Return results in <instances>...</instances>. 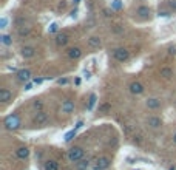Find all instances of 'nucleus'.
Returning a JSON list of instances; mask_svg holds the SVG:
<instances>
[{
  "instance_id": "nucleus-14",
  "label": "nucleus",
  "mask_w": 176,
  "mask_h": 170,
  "mask_svg": "<svg viewBox=\"0 0 176 170\" xmlns=\"http://www.w3.org/2000/svg\"><path fill=\"white\" fill-rule=\"evenodd\" d=\"M147 124H148L151 128H159L162 122H161V119H159V118H156V116H150V118H148V121H147Z\"/></svg>"
},
{
  "instance_id": "nucleus-7",
  "label": "nucleus",
  "mask_w": 176,
  "mask_h": 170,
  "mask_svg": "<svg viewBox=\"0 0 176 170\" xmlns=\"http://www.w3.org/2000/svg\"><path fill=\"white\" fill-rule=\"evenodd\" d=\"M17 79H19L20 82H28V81L31 79V71H30V70H20V71L17 73Z\"/></svg>"
},
{
  "instance_id": "nucleus-26",
  "label": "nucleus",
  "mask_w": 176,
  "mask_h": 170,
  "mask_svg": "<svg viewBox=\"0 0 176 170\" xmlns=\"http://www.w3.org/2000/svg\"><path fill=\"white\" fill-rule=\"evenodd\" d=\"M6 23H8V19H6V17L0 19V28H6Z\"/></svg>"
},
{
  "instance_id": "nucleus-10",
  "label": "nucleus",
  "mask_w": 176,
  "mask_h": 170,
  "mask_svg": "<svg viewBox=\"0 0 176 170\" xmlns=\"http://www.w3.org/2000/svg\"><path fill=\"white\" fill-rule=\"evenodd\" d=\"M20 53H22V56L25 59H30V57H33L36 54V50H34V47H23Z\"/></svg>"
},
{
  "instance_id": "nucleus-8",
  "label": "nucleus",
  "mask_w": 176,
  "mask_h": 170,
  "mask_svg": "<svg viewBox=\"0 0 176 170\" xmlns=\"http://www.w3.org/2000/svg\"><path fill=\"white\" fill-rule=\"evenodd\" d=\"M16 156H17L19 159H26V158L30 156V148H28V147H19V148L16 150Z\"/></svg>"
},
{
  "instance_id": "nucleus-18",
  "label": "nucleus",
  "mask_w": 176,
  "mask_h": 170,
  "mask_svg": "<svg viewBox=\"0 0 176 170\" xmlns=\"http://www.w3.org/2000/svg\"><path fill=\"white\" fill-rule=\"evenodd\" d=\"M96 101H98V96H96L94 93H91V94H90V97H88V105H86V110H88V111H91V110L94 108Z\"/></svg>"
},
{
  "instance_id": "nucleus-31",
  "label": "nucleus",
  "mask_w": 176,
  "mask_h": 170,
  "mask_svg": "<svg viewBox=\"0 0 176 170\" xmlns=\"http://www.w3.org/2000/svg\"><path fill=\"white\" fill-rule=\"evenodd\" d=\"M33 85H34V82H28V84L25 85V90H31V88H33Z\"/></svg>"
},
{
  "instance_id": "nucleus-25",
  "label": "nucleus",
  "mask_w": 176,
  "mask_h": 170,
  "mask_svg": "<svg viewBox=\"0 0 176 170\" xmlns=\"http://www.w3.org/2000/svg\"><path fill=\"white\" fill-rule=\"evenodd\" d=\"M57 28H59V25H57V23H51V25H50V28H48V31H50V33H56V31H57Z\"/></svg>"
},
{
  "instance_id": "nucleus-21",
  "label": "nucleus",
  "mask_w": 176,
  "mask_h": 170,
  "mask_svg": "<svg viewBox=\"0 0 176 170\" xmlns=\"http://www.w3.org/2000/svg\"><path fill=\"white\" fill-rule=\"evenodd\" d=\"M171 74H173L171 68H168V67H164V68H161V76H162V77H165V79H170V77H171Z\"/></svg>"
},
{
  "instance_id": "nucleus-9",
  "label": "nucleus",
  "mask_w": 176,
  "mask_h": 170,
  "mask_svg": "<svg viewBox=\"0 0 176 170\" xmlns=\"http://www.w3.org/2000/svg\"><path fill=\"white\" fill-rule=\"evenodd\" d=\"M101 45H102V40L98 36H91L90 39H88V47L90 48H99Z\"/></svg>"
},
{
  "instance_id": "nucleus-20",
  "label": "nucleus",
  "mask_w": 176,
  "mask_h": 170,
  "mask_svg": "<svg viewBox=\"0 0 176 170\" xmlns=\"http://www.w3.org/2000/svg\"><path fill=\"white\" fill-rule=\"evenodd\" d=\"M0 42H2L3 45H6V47H10V45H13V37H11L10 34H2V37H0Z\"/></svg>"
},
{
  "instance_id": "nucleus-12",
  "label": "nucleus",
  "mask_w": 176,
  "mask_h": 170,
  "mask_svg": "<svg viewBox=\"0 0 176 170\" xmlns=\"http://www.w3.org/2000/svg\"><path fill=\"white\" fill-rule=\"evenodd\" d=\"M11 97H13V93L10 90H6V88L0 90V101H2V102H8Z\"/></svg>"
},
{
  "instance_id": "nucleus-3",
  "label": "nucleus",
  "mask_w": 176,
  "mask_h": 170,
  "mask_svg": "<svg viewBox=\"0 0 176 170\" xmlns=\"http://www.w3.org/2000/svg\"><path fill=\"white\" fill-rule=\"evenodd\" d=\"M114 59L119 60V62H127L130 59V51L127 48H116L114 53H113Z\"/></svg>"
},
{
  "instance_id": "nucleus-36",
  "label": "nucleus",
  "mask_w": 176,
  "mask_h": 170,
  "mask_svg": "<svg viewBox=\"0 0 176 170\" xmlns=\"http://www.w3.org/2000/svg\"><path fill=\"white\" fill-rule=\"evenodd\" d=\"M74 2H76V3H77V2H79V0H74Z\"/></svg>"
},
{
  "instance_id": "nucleus-32",
  "label": "nucleus",
  "mask_w": 176,
  "mask_h": 170,
  "mask_svg": "<svg viewBox=\"0 0 176 170\" xmlns=\"http://www.w3.org/2000/svg\"><path fill=\"white\" fill-rule=\"evenodd\" d=\"M33 82H34V84L37 85V84H42V82H43V79H42V77H39V79H34Z\"/></svg>"
},
{
  "instance_id": "nucleus-34",
  "label": "nucleus",
  "mask_w": 176,
  "mask_h": 170,
  "mask_svg": "<svg viewBox=\"0 0 176 170\" xmlns=\"http://www.w3.org/2000/svg\"><path fill=\"white\" fill-rule=\"evenodd\" d=\"M159 16H162V17H167V16H168V13H159Z\"/></svg>"
},
{
  "instance_id": "nucleus-1",
  "label": "nucleus",
  "mask_w": 176,
  "mask_h": 170,
  "mask_svg": "<svg viewBox=\"0 0 176 170\" xmlns=\"http://www.w3.org/2000/svg\"><path fill=\"white\" fill-rule=\"evenodd\" d=\"M3 125H5V128H6V130H17L22 124H20V119H19V116H17V114H10V116H6V118H5Z\"/></svg>"
},
{
  "instance_id": "nucleus-30",
  "label": "nucleus",
  "mask_w": 176,
  "mask_h": 170,
  "mask_svg": "<svg viewBox=\"0 0 176 170\" xmlns=\"http://www.w3.org/2000/svg\"><path fill=\"white\" fill-rule=\"evenodd\" d=\"M83 77H85V79H90V77H91V73H90V71H83Z\"/></svg>"
},
{
  "instance_id": "nucleus-29",
  "label": "nucleus",
  "mask_w": 176,
  "mask_h": 170,
  "mask_svg": "<svg viewBox=\"0 0 176 170\" xmlns=\"http://www.w3.org/2000/svg\"><path fill=\"white\" fill-rule=\"evenodd\" d=\"M34 108L40 111V110H42V102H40V101H36V102H34Z\"/></svg>"
},
{
  "instance_id": "nucleus-35",
  "label": "nucleus",
  "mask_w": 176,
  "mask_h": 170,
  "mask_svg": "<svg viewBox=\"0 0 176 170\" xmlns=\"http://www.w3.org/2000/svg\"><path fill=\"white\" fill-rule=\"evenodd\" d=\"M173 141H174V142H176V133H174V136H173Z\"/></svg>"
},
{
  "instance_id": "nucleus-6",
  "label": "nucleus",
  "mask_w": 176,
  "mask_h": 170,
  "mask_svg": "<svg viewBox=\"0 0 176 170\" xmlns=\"http://www.w3.org/2000/svg\"><path fill=\"white\" fill-rule=\"evenodd\" d=\"M130 91L133 94H142L144 93V85L141 82H131L130 84Z\"/></svg>"
},
{
  "instance_id": "nucleus-28",
  "label": "nucleus",
  "mask_w": 176,
  "mask_h": 170,
  "mask_svg": "<svg viewBox=\"0 0 176 170\" xmlns=\"http://www.w3.org/2000/svg\"><path fill=\"white\" fill-rule=\"evenodd\" d=\"M113 8L114 10H121V0H114V2H113Z\"/></svg>"
},
{
  "instance_id": "nucleus-5",
  "label": "nucleus",
  "mask_w": 176,
  "mask_h": 170,
  "mask_svg": "<svg viewBox=\"0 0 176 170\" xmlns=\"http://www.w3.org/2000/svg\"><path fill=\"white\" fill-rule=\"evenodd\" d=\"M46 121H48V114H46L45 111L40 110V111L36 113V118H34V124H36V125H45Z\"/></svg>"
},
{
  "instance_id": "nucleus-4",
  "label": "nucleus",
  "mask_w": 176,
  "mask_h": 170,
  "mask_svg": "<svg viewBox=\"0 0 176 170\" xmlns=\"http://www.w3.org/2000/svg\"><path fill=\"white\" fill-rule=\"evenodd\" d=\"M110 158H107V156H101V158H98V161H96V164H94V168L96 170H105V168H108L110 167Z\"/></svg>"
},
{
  "instance_id": "nucleus-27",
  "label": "nucleus",
  "mask_w": 176,
  "mask_h": 170,
  "mask_svg": "<svg viewBox=\"0 0 176 170\" xmlns=\"http://www.w3.org/2000/svg\"><path fill=\"white\" fill-rule=\"evenodd\" d=\"M57 84L59 85H66L68 84V79L66 77H60V79H57Z\"/></svg>"
},
{
  "instance_id": "nucleus-24",
  "label": "nucleus",
  "mask_w": 176,
  "mask_h": 170,
  "mask_svg": "<svg viewBox=\"0 0 176 170\" xmlns=\"http://www.w3.org/2000/svg\"><path fill=\"white\" fill-rule=\"evenodd\" d=\"M30 31H31L30 27H26V28H20V30H19V36H22V37H23V36H28Z\"/></svg>"
},
{
  "instance_id": "nucleus-23",
  "label": "nucleus",
  "mask_w": 176,
  "mask_h": 170,
  "mask_svg": "<svg viewBox=\"0 0 176 170\" xmlns=\"http://www.w3.org/2000/svg\"><path fill=\"white\" fill-rule=\"evenodd\" d=\"M76 133H77V128H74V130L68 131V133L65 135V141H66V142H70V141H71V139H73V138L76 136Z\"/></svg>"
},
{
  "instance_id": "nucleus-19",
  "label": "nucleus",
  "mask_w": 176,
  "mask_h": 170,
  "mask_svg": "<svg viewBox=\"0 0 176 170\" xmlns=\"http://www.w3.org/2000/svg\"><path fill=\"white\" fill-rule=\"evenodd\" d=\"M45 170H59V162L54 159H50L45 162Z\"/></svg>"
},
{
  "instance_id": "nucleus-16",
  "label": "nucleus",
  "mask_w": 176,
  "mask_h": 170,
  "mask_svg": "<svg viewBox=\"0 0 176 170\" xmlns=\"http://www.w3.org/2000/svg\"><path fill=\"white\" fill-rule=\"evenodd\" d=\"M147 107L150 108V110H156V108H159V105H161V102L156 99V97H150V99H147Z\"/></svg>"
},
{
  "instance_id": "nucleus-17",
  "label": "nucleus",
  "mask_w": 176,
  "mask_h": 170,
  "mask_svg": "<svg viewBox=\"0 0 176 170\" xmlns=\"http://www.w3.org/2000/svg\"><path fill=\"white\" fill-rule=\"evenodd\" d=\"M88 167H90V161L88 159H80V161H77L76 162V170H86Z\"/></svg>"
},
{
  "instance_id": "nucleus-33",
  "label": "nucleus",
  "mask_w": 176,
  "mask_h": 170,
  "mask_svg": "<svg viewBox=\"0 0 176 170\" xmlns=\"http://www.w3.org/2000/svg\"><path fill=\"white\" fill-rule=\"evenodd\" d=\"M170 5H171V8L176 10V0H171V3H170Z\"/></svg>"
},
{
  "instance_id": "nucleus-11",
  "label": "nucleus",
  "mask_w": 176,
  "mask_h": 170,
  "mask_svg": "<svg viewBox=\"0 0 176 170\" xmlns=\"http://www.w3.org/2000/svg\"><path fill=\"white\" fill-rule=\"evenodd\" d=\"M62 111H63V113H73V111H74V102H73V101H65V102H62Z\"/></svg>"
},
{
  "instance_id": "nucleus-22",
  "label": "nucleus",
  "mask_w": 176,
  "mask_h": 170,
  "mask_svg": "<svg viewBox=\"0 0 176 170\" xmlns=\"http://www.w3.org/2000/svg\"><path fill=\"white\" fill-rule=\"evenodd\" d=\"M138 14L142 16V17H147V16L150 14V10H148L147 6H139V8H138Z\"/></svg>"
},
{
  "instance_id": "nucleus-15",
  "label": "nucleus",
  "mask_w": 176,
  "mask_h": 170,
  "mask_svg": "<svg viewBox=\"0 0 176 170\" xmlns=\"http://www.w3.org/2000/svg\"><path fill=\"white\" fill-rule=\"evenodd\" d=\"M68 40H70V37H68L66 34H57V36H56V44H57L59 47L66 45V44H68Z\"/></svg>"
},
{
  "instance_id": "nucleus-2",
  "label": "nucleus",
  "mask_w": 176,
  "mask_h": 170,
  "mask_svg": "<svg viewBox=\"0 0 176 170\" xmlns=\"http://www.w3.org/2000/svg\"><path fill=\"white\" fill-rule=\"evenodd\" d=\"M83 148L82 147H73V148H70V151H68V159L71 161V162H77V161H80L82 158H83Z\"/></svg>"
},
{
  "instance_id": "nucleus-13",
  "label": "nucleus",
  "mask_w": 176,
  "mask_h": 170,
  "mask_svg": "<svg viewBox=\"0 0 176 170\" xmlns=\"http://www.w3.org/2000/svg\"><path fill=\"white\" fill-rule=\"evenodd\" d=\"M82 56V51H80V48H71V50H68V57L70 59H73V60H76V59H79Z\"/></svg>"
}]
</instances>
